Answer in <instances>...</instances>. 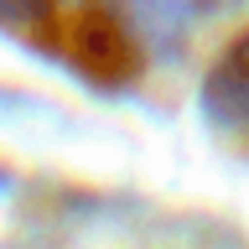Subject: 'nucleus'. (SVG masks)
I'll return each instance as SVG.
<instances>
[{"instance_id":"2","label":"nucleus","mask_w":249,"mask_h":249,"mask_svg":"<svg viewBox=\"0 0 249 249\" xmlns=\"http://www.w3.org/2000/svg\"><path fill=\"white\" fill-rule=\"evenodd\" d=\"M202 104L223 124H249V31L233 36V42L218 52L213 73L202 83Z\"/></svg>"},{"instance_id":"1","label":"nucleus","mask_w":249,"mask_h":249,"mask_svg":"<svg viewBox=\"0 0 249 249\" xmlns=\"http://www.w3.org/2000/svg\"><path fill=\"white\" fill-rule=\"evenodd\" d=\"M52 47L73 57V68H83L99 83H120L140 68L135 36L124 31V21L109 11L104 0H83L73 11H57V26H52Z\"/></svg>"},{"instance_id":"3","label":"nucleus","mask_w":249,"mask_h":249,"mask_svg":"<svg viewBox=\"0 0 249 249\" xmlns=\"http://www.w3.org/2000/svg\"><path fill=\"white\" fill-rule=\"evenodd\" d=\"M0 26L26 31V36H36V42H52L57 5H52V0H0Z\"/></svg>"}]
</instances>
